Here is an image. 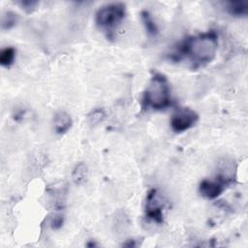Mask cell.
<instances>
[{"label": "cell", "instance_id": "9a60e30c", "mask_svg": "<svg viewBox=\"0 0 248 248\" xmlns=\"http://www.w3.org/2000/svg\"><path fill=\"white\" fill-rule=\"evenodd\" d=\"M62 223H63V219H62V217H61V216H57V217H54V219H53V221H52V224H51V225H52L53 229H57V228L61 227Z\"/></svg>", "mask_w": 248, "mask_h": 248}, {"label": "cell", "instance_id": "30bf717a", "mask_svg": "<svg viewBox=\"0 0 248 248\" xmlns=\"http://www.w3.org/2000/svg\"><path fill=\"white\" fill-rule=\"evenodd\" d=\"M16 49L13 46L5 47L0 52V64L3 67H10L15 60Z\"/></svg>", "mask_w": 248, "mask_h": 248}, {"label": "cell", "instance_id": "52a82bcc", "mask_svg": "<svg viewBox=\"0 0 248 248\" xmlns=\"http://www.w3.org/2000/svg\"><path fill=\"white\" fill-rule=\"evenodd\" d=\"M72 118L69 113L64 110H59L53 117V127L57 134H64L72 127Z\"/></svg>", "mask_w": 248, "mask_h": 248}, {"label": "cell", "instance_id": "277c9868", "mask_svg": "<svg viewBox=\"0 0 248 248\" xmlns=\"http://www.w3.org/2000/svg\"><path fill=\"white\" fill-rule=\"evenodd\" d=\"M199 119L198 113L189 108H178L170 118V128L175 133H182L193 127Z\"/></svg>", "mask_w": 248, "mask_h": 248}, {"label": "cell", "instance_id": "8fae6325", "mask_svg": "<svg viewBox=\"0 0 248 248\" xmlns=\"http://www.w3.org/2000/svg\"><path fill=\"white\" fill-rule=\"evenodd\" d=\"M17 22V16L16 14L8 11L5 12L1 16V28L2 30H9L13 28Z\"/></svg>", "mask_w": 248, "mask_h": 248}, {"label": "cell", "instance_id": "8992f818", "mask_svg": "<svg viewBox=\"0 0 248 248\" xmlns=\"http://www.w3.org/2000/svg\"><path fill=\"white\" fill-rule=\"evenodd\" d=\"M162 202L159 198L158 192L152 189L148 192L146 197V216L157 223L163 222V212H162Z\"/></svg>", "mask_w": 248, "mask_h": 248}, {"label": "cell", "instance_id": "7c38bea8", "mask_svg": "<svg viewBox=\"0 0 248 248\" xmlns=\"http://www.w3.org/2000/svg\"><path fill=\"white\" fill-rule=\"evenodd\" d=\"M141 19H142V21H143V24H144V26H145V29H146L147 33H148L149 35H151V36L156 35L158 29H157V26H156V24L154 23L152 17L150 16L149 13H147V12H142V13H141Z\"/></svg>", "mask_w": 248, "mask_h": 248}, {"label": "cell", "instance_id": "7a4b0ae2", "mask_svg": "<svg viewBox=\"0 0 248 248\" xmlns=\"http://www.w3.org/2000/svg\"><path fill=\"white\" fill-rule=\"evenodd\" d=\"M170 105V89L167 78L156 73L150 79L142 97V107L161 110Z\"/></svg>", "mask_w": 248, "mask_h": 248}, {"label": "cell", "instance_id": "ba28073f", "mask_svg": "<svg viewBox=\"0 0 248 248\" xmlns=\"http://www.w3.org/2000/svg\"><path fill=\"white\" fill-rule=\"evenodd\" d=\"M88 168L87 166L80 162L78 163L72 172V180L76 185H82L88 179Z\"/></svg>", "mask_w": 248, "mask_h": 248}, {"label": "cell", "instance_id": "5b68a950", "mask_svg": "<svg viewBox=\"0 0 248 248\" xmlns=\"http://www.w3.org/2000/svg\"><path fill=\"white\" fill-rule=\"evenodd\" d=\"M229 183L228 179L224 176L212 179H203L199 186L200 194L208 200H213L217 198L225 190V185Z\"/></svg>", "mask_w": 248, "mask_h": 248}, {"label": "cell", "instance_id": "4fadbf2b", "mask_svg": "<svg viewBox=\"0 0 248 248\" xmlns=\"http://www.w3.org/2000/svg\"><path fill=\"white\" fill-rule=\"evenodd\" d=\"M105 117H106V113L104 109L96 108L93 111H91V113L88 115V121L90 124L96 125L102 122L105 119Z\"/></svg>", "mask_w": 248, "mask_h": 248}, {"label": "cell", "instance_id": "6da1fadb", "mask_svg": "<svg viewBox=\"0 0 248 248\" xmlns=\"http://www.w3.org/2000/svg\"><path fill=\"white\" fill-rule=\"evenodd\" d=\"M217 47V35L215 32L210 31L187 39L179 47V51L194 64L201 66L210 63L214 59Z\"/></svg>", "mask_w": 248, "mask_h": 248}, {"label": "cell", "instance_id": "3957f363", "mask_svg": "<svg viewBox=\"0 0 248 248\" xmlns=\"http://www.w3.org/2000/svg\"><path fill=\"white\" fill-rule=\"evenodd\" d=\"M125 16V5L122 3H111L101 7L95 15L97 26L110 37L116 27Z\"/></svg>", "mask_w": 248, "mask_h": 248}, {"label": "cell", "instance_id": "9c48e42d", "mask_svg": "<svg viewBox=\"0 0 248 248\" xmlns=\"http://www.w3.org/2000/svg\"><path fill=\"white\" fill-rule=\"evenodd\" d=\"M226 9L228 13L233 16H246L248 14V4L246 1L228 2Z\"/></svg>", "mask_w": 248, "mask_h": 248}, {"label": "cell", "instance_id": "5bb4252c", "mask_svg": "<svg viewBox=\"0 0 248 248\" xmlns=\"http://www.w3.org/2000/svg\"><path fill=\"white\" fill-rule=\"evenodd\" d=\"M38 4L36 1H22L20 2V5L22 9H24L26 12H31L35 8V6Z\"/></svg>", "mask_w": 248, "mask_h": 248}]
</instances>
